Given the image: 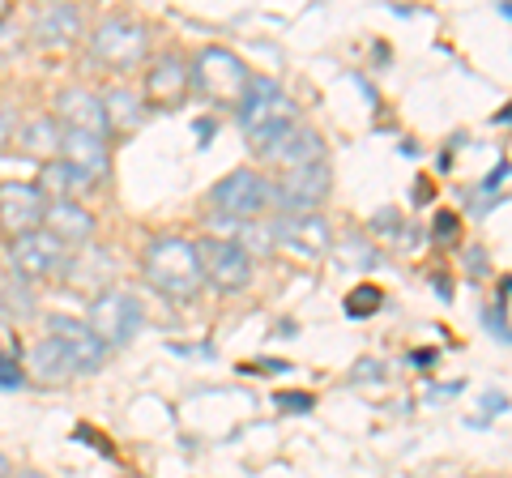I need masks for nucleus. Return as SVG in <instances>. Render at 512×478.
<instances>
[{
    "mask_svg": "<svg viewBox=\"0 0 512 478\" xmlns=\"http://www.w3.org/2000/svg\"><path fill=\"white\" fill-rule=\"evenodd\" d=\"M235 111H239V129H244L252 154H261V158L274 154L286 141V133L295 129V103L286 99V90L274 77H252Z\"/></svg>",
    "mask_w": 512,
    "mask_h": 478,
    "instance_id": "obj_1",
    "label": "nucleus"
},
{
    "mask_svg": "<svg viewBox=\"0 0 512 478\" xmlns=\"http://www.w3.org/2000/svg\"><path fill=\"white\" fill-rule=\"evenodd\" d=\"M146 278L154 291H163L171 299H197L201 291V265H197V248L184 235H158L146 248Z\"/></svg>",
    "mask_w": 512,
    "mask_h": 478,
    "instance_id": "obj_2",
    "label": "nucleus"
},
{
    "mask_svg": "<svg viewBox=\"0 0 512 478\" xmlns=\"http://www.w3.org/2000/svg\"><path fill=\"white\" fill-rule=\"evenodd\" d=\"M192 90L205 94L210 103H222V107H239V99H244V90L252 82L248 65L239 60L231 47H205V52L192 60Z\"/></svg>",
    "mask_w": 512,
    "mask_h": 478,
    "instance_id": "obj_3",
    "label": "nucleus"
},
{
    "mask_svg": "<svg viewBox=\"0 0 512 478\" xmlns=\"http://www.w3.org/2000/svg\"><path fill=\"white\" fill-rule=\"evenodd\" d=\"M90 329V338L99 342L103 350H120L137 338V329H141V304L128 291H103V295H94L90 299V312H86V321Z\"/></svg>",
    "mask_w": 512,
    "mask_h": 478,
    "instance_id": "obj_4",
    "label": "nucleus"
},
{
    "mask_svg": "<svg viewBox=\"0 0 512 478\" xmlns=\"http://www.w3.org/2000/svg\"><path fill=\"white\" fill-rule=\"evenodd\" d=\"M90 52L99 65L107 69H133L146 60L150 52V30L141 26L137 18H107L94 26V35H90Z\"/></svg>",
    "mask_w": 512,
    "mask_h": 478,
    "instance_id": "obj_5",
    "label": "nucleus"
},
{
    "mask_svg": "<svg viewBox=\"0 0 512 478\" xmlns=\"http://www.w3.org/2000/svg\"><path fill=\"white\" fill-rule=\"evenodd\" d=\"M192 248H197L201 282L218 286V291H244L252 282V257H248V248L235 244V239L205 235V239H192Z\"/></svg>",
    "mask_w": 512,
    "mask_h": 478,
    "instance_id": "obj_6",
    "label": "nucleus"
},
{
    "mask_svg": "<svg viewBox=\"0 0 512 478\" xmlns=\"http://www.w3.org/2000/svg\"><path fill=\"white\" fill-rule=\"evenodd\" d=\"M214 210L218 218L227 222H248V218H261L269 205H274V193H269V180L256 171H231L222 184H214Z\"/></svg>",
    "mask_w": 512,
    "mask_h": 478,
    "instance_id": "obj_7",
    "label": "nucleus"
},
{
    "mask_svg": "<svg viewBox=\"0 0 512 478\" xmlns=\"http://www.w3.org/2000/svg\"><path fill=\"white\" fill-rule=\"evenodd\" d=\"M9 265L13 274H18L22 282H47L64 274V265H69V248L60 244L56 235L47 231H30L22 239H13L9 244Z\"/></svg>",
    "mask_w": 512,
    "mask_h": 478,
    "instance_id": "obj_8",
    "label": "nucleus"
},
{
    "mask_svg": "<svg viewBox=\"0 0 512 478\" xmlns=\"http://www.w3.org/2000/svg\"><path fill=\"white\" fill-rule=\"evenodd\" d=\"M274 205L282 214H316L329 197V163H308L282 171L278 184H269Z\"/></svg>",
    "mask_w": 512,
    "mask_h": 478,
    "instance_id": "obj_9",
    "label": "nucleus"
},
{
    "mask_svg": "<svg viewBox=\"0 0 512 478\" xmlns=\"http://www.w3.org/2000/svg\"><path fill=\"white\" fill-rule=\"evenodd\" d=\"M43 214H47V197L35 184H0V231L9 239L43 231Z\"/></svg>",
    "mask_w": 512,
    "mask_h": 478,
    "instance_id": "obj_10",
    "label": "nucleus"
},
{
    "mask_svg": "<svg viewBox=\"0 0 512 478\" xmlns=\"http://www.w3.org/2000/svg\"><path fill=\"white\" fill-rule=\"evenodd\" d=\"M269 239L282 248H295L299 257H320V252L329 248V222L325 214H278L269 222Z\"/></svg>",
    "mask_w": 512,
    "mask_h": 478,
    "instance_id": "obj_11",
    "label": "nucleus"
},
{
    "mask_svg": "<svg viewBox=\"0 0 512 478\" xmlns=\"http://www.w3.org/2000/svg\"><path fill=\"white\" fill-rule=\"evenodd\" d=\"M188 90H192L188 60L175 56V52L154 56V65H150V73H146V103L171 111V107H180V103L188 99Z\"/></svg>",
    "mask_w": 512,
    "mask_h": 478,
    "instance_id": "obj_12",
    "label": "nucleus"
},
{
    "mask_svg": "<svg viewBox=\"0 0 512 478\" xmlns=\"http://www.w3.org/2000/svg\"><path fill=\"white\" fill-rule=\"evenodd\" d=\"M43 231L56 235L64 248H86L94 239V214L86 210L82 201H52L43 214Z\"/></svg>",
    "mask_w": 512,
    "mask_h": 478,
    "instance_id": "obj_13",
    "label": "nucleus"
},
{
    "mask_svg": "<svg viewBox=\"0 0 512 478\" xmlns=\"http://www.w3.org/2000/svg\"><path fill=\"white\" fill-rule=\"evenodd\" d=\"M60 158L69 167H77L86 180H99V175L111 171V150H107V137L99 133H82V129H64L60 137Z\"/></svg>",
    "mask_w": 512,
    "mask_h": 478,
    "instance_id": "obj_14",
    "label": "nucleus"
},
{
    "mask_svg": "<svg viewBox=\"0 0 512 478\" xmlns=\"http://www.w3.org/2000/svg\"><path fill=\"white\" fill-rule=\"evenodd\" d=\"M56 120H60V129H82V133L107 137V120H103L99 94H90V90H82V86L64 90L60 99H56Z\"/></svg>",
    "mask_w": 512,
    "mask_h": 478,
    "instance_id": "obj_15",
    "label": "nucleus"
},
{
    "mask_svg": "<svg viewBox=\"0 0 512 478\" xmlns=\"http://www.w3.org/2000/svg\"><path fill=\"white\" fill-rule=\"evenodd\" d=\"M47 338H56V342L69 346L77 372H99L103 359H107V350L90 338V329L82 321H69V316H52V321H47Z\"/></svg>",
    "mask_w": 512,
    "mask_h": 478,
    "instance_id": "obj_16",
    "label": "nucleus"
},
{
    "mask_svg": "<svg viewBox=\"0 0 512 478\" xmlns=\"http://www.w3.org/2000/svg\"><path fill=\"white\" fill-rule=\"evenodd\" d=\"M77 35H82V13L73 5H43L30 22V39L39 47H69Z\"/></svg>",
    "mask_w": 512,
    "mask_h": 478,
    "instance_id": "obj_17",
    "label": "nucleus"
},
{
    "mask_svg": "<svg viewBox=\"0 0 512 478\" xmlns=\"http://www.w3.org/2000/svg\"><path fill=\"white\" fill-rule=\"evenodd\" d=\"M30 376L43 380V385H69V380L82 376V372H77L69 346L56 342V338H43V342H35V350H30Z\"/></svg>",
    "mask_w": 512,
    "mask_h": 478,
    "instance_id": "obj_18",
    "label": "nucleus"
},
{
    "mask_svg": "<svg viewBox=\"0 0 512 478\" xmlns=\"http://www.w3.org/2000/svg\"><path fill=\"white\" fill-rule=\"evenodd\" d=\"M90 184L94 180H86V175L69 167L64 158H52V163H43V180L35 188L47 197V205H52V201H82L90 193Z\"/></svg>",
    "mask_w": 512,
    "mask_h": 478,
    "instance_id": "obj_19",
    "label": "nucleus"
},
{
    "mask_svg": "<svg viewBox=\"0 0 512 478\" xmlns=\"http://www.w3.org/2000/svg\"><path fill=\"white\" fill-rule=\"evenodd\" d=\"M103 120H107V129L111 133H137L141 129V120H146V107H141V99H137V94L133 90H107L103 94Z\"/></svg>",
    "mask_w": 512,
    "mask_h": 478,
    "instance_id": "obj_20",
    "label": "nucleus"
},
{
    "mask_svg": "<svg viewBox=\"0 0 512 478\" xmlns=\"http://www.w3.org/2000/svg\"><path fill=\"white\" fill-rule=\"evenodd\" d=\"M269 158H278L282 163V171H291V167H308V163H325V141H320V133H312V129H295L286 133V141L282 146L269 154Z\"/></svg>",
    "mask_w": 512,
    "mask_h": 478,
    "instance_id": "obj_21",
    "label": "nucleus"
},
{
    "mask_svg": "<svg viewBox=\"0 0 512 478\" xmlns=\"http://www.w3.org/2000/svg\"><path fill=\"white\" fill-rule=\"evenodd\" d=\"M60 137H64L60 120L56 116H39V120L26 124L18 141H22V154L39 158V163H52V158H60Z\"/></svg>",
    "mask_w": 512,
    "mask_h": 478,
    "instance_id": "obj_22",
    "label": "nucleus"
},
{
    "mask_svg": "<svg viewBox=\"0 0 512 478\" xmlns=\"http://www.w3.org/2000/svg\"><path fill=\"white\" fill-rule=\"evenodd\" d=\"M384 308V291L380 286H372V282H359L355 291L346 295V312L350 316H376Z\"/></svg>",
    "mask_w": 512,
    "mask_h": 478,
    "instance_id": "obj_23",
    "label": "nucleus"
},
{
    "mask_svg": "<svg viewBox=\"0 0 512 478\" xmlns=\"http://www.w3.org/2000/svg\"><path fill=\"white\" fill-rule=\"evenodd\" d=\"M504 312H508V282H500V304L487 308V316H483L487 329L500 338V346H508V321H504Z\"/></svg>",
    "mask_w": 512,
    "mask_h": 478,
    "instance_id": "obj_24",
    "label": "nucleus"
},
{
    "mask_svg": "<svg viewBox=\"0 0 512 478\" xmlns=\"http://www.w3.org/2000/svg\"><path fill=\"white\" fill-rule=\"evenodd\" d=\"M22 385H26V372H22L18 355H5V350H0V389H22Z\"/></svg>",
    "mask_w": 512,
    "mask_h": 478,
    "instance_id": "obj_25",
    "label": "nucleus"
},
{
    "mask_svg": "<svg viewBox=\"0 0 512 478\" xmlns=\"http://www.w3.org/2000/svg\"><path fill=\"white\" fill-rule=\"evenodd\" d=\"M338 257L350 261V265H363V269H372V265H376V252H372V248H355V239L338 244Z\"/></svg>",
    "mask_w": 512,
    "mask_h": 478,
    "instance_id": "obj_26",
    "label": "nucleus"
},
{
    "mask_svg": "<svg viewBox=\"0 0 512 478\" xmlns=\"http://www.w3.org/2000/svg\"><path fill=\"white\" fill-rule=\"evenodd\" d=\"M278 406H286V410H312L316 402L308 393H278Z\"/></svg>",
    "mask_w": 512,
    "mask_h": 478,
    "instance_id": "obj_27",
    "label": "nucleus"
},
{
    "mask_svg": "<svg viewBox=\"0 0 512 478\" xmlns=\"http://www.w3.org/2000/svg\"><path fill=\"white\" fill-rule=\"evenodd\" d=\"M9 141H13V124H9V116L0 111V154L9 150Z\"/></svg>",
    "mask_w": 512,
    "mask_h": 478,
    "instance_id": "obj_28",
    "label": "nucleus"
},
{
    "mask_svg": "<svg viewBox=\"0 0 512 478\" xmlns=\"http://www.w3.org/2000/svg\"><path fill=\"white\" fill-rule=\"evenodd\" d=\"M453 227H457L453 214H440V218H436V231H440V235H453Z\"/></svg>",
    "mask_w": 512,
    "mask_h": 478,
    "instance_id": "obj_29",
    "label": "nucleus"
},
{
    "mask_svg": "<svg viewBox=\"0 0 512 478\" xmlns=\"http://www.w3.org/2000/svg\"><path fill=\"white\" fill-rule=\"evenodd\" d=\"M13 321V308H9V295L0 291V325H9Z\"/></svg>",
    "mask_w": 512,
    "mask_h": 478,
    "instance_id": "obj_30",
    "label": "nucleus"
},
{
    "mask_svg": "<svg viewBox=\"0 0 512 478\" xmlns=\"http://www.w3.org/2000/svg\"><path fill=\"white\" fill-rule=\"evenodd\" d=\"M0 478H13V466H9V457L0 453Z\"/></svg>",
    "mask_w": 512,
    "mask_h": 478,
    "instance_id": "obj_31",
    "label": "nucleus"
},
{
    "mask_svg": "<svg viewBox=\"0 0 512 478\" xmlns=\"http://www.w3.org/2000/svg\"><path fill=\"white\" fill-rule=\"evenodd\" d=\"M13 478H47V474H39V470H18Z\"/></svg>",
    "mask_w": 512,
    "mask_h": 478,
    "instance_id": "obj_32",
    "label": "nucleus"
},
{
    "mask_svg": "<svg viewBox=\"0 0 512 478\" xmlns=\"http://www.w3.org/2000/svg\"><path fill=\"white\" fill-rule=\"evenodd\" d=\"M9 18V5H5V0H0V22H5Z\"/></svg>",
    "mask_w": 512,
    "mask_h": 478,
    "instance_id": "obj_33",
    "label": "nucleus"
}]
</instances>
